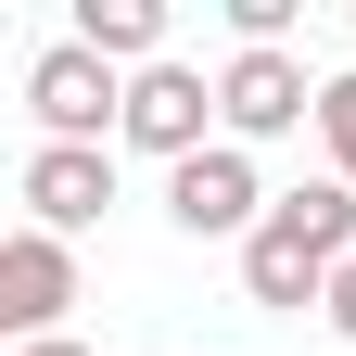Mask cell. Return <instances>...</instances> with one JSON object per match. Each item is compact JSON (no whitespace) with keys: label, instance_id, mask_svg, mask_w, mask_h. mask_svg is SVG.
Returning a JSON list of instances; mask_svg holds the SVG:
<instances>
[{"label":"cell","instance_id":"obj_1","mask_svg":"<svg viewBox=\"0 0 356 356\" xmlns=\"http://www.w3.org/2000/svg\"><path fill=\"white\" fill-rule=\"evenodd\" d=\"M356 254V191L343 178H305V191L267 204V229L242 242V293L267 318H305V305H331V267Z\"/></svg>","mask_w":356,"mask_h":356},{"label":"cell","instance_id":"obj_2","mask_svg":"<svg viewBox=\"0 0 356 356\" xmlns=\"http://www.w3.org/2000/svg\"><path fill=\"white\" fill-rule=\"evenodd\" d=\"M115 140L127 153H153V165H191V153H216V140H229V127H216V76L204 64H140V76H127V127H115Z\"/></svg>","mask_w":356,"mask_h":356},{"label":"cell","instance_id":"obj_3","mask_svg":"<svg viewBox=\"0 0 356 356\" xmlns=\"http://www.w3.org/2000/svg\"><path fill=\"white\" fill-rule=\"evenodd\" d=\"M216 127H229L242 153L318 127V76H305V51H229V64H216Z\"/></svg>","mask_w":356,"mask_h":356},{"label":"cell","instance_id":"obj_4","mask_svg":"<svg viewBox=\"0 0 356 356\" xmlns=\"http://www.w3.org/2000/svg\"><path fill=\"white\" fill-rule=\"evenodd\" d=\"M26 115H38V140H115L127 127V76L102 51H76V38H51L26 64Z\"/></svg>","mask_w":356,"mask_h":356},{"label":"cell","instance_id":"obj_5","mask_svg":"<svg viewBox=\"0 0 356 356\" xmlns=\"http://www.w3.org/2000/svg\"><path fill=\"white\" fill-rule=\"evenodd\" d=\"M267 204H280V191L254 178L242 140H216V153H191V165H165V216H178L191 242H254V229H267Z\"/></svg>","mask_w":356,"mask_h":356},{"label":"cell","instance_id":"obj_6","mask_svg":"<svg viewBox=\"0 0 356 356\" xmlns=\"http://www.w3.org/2000/svg\"><path fill=\"white\" fill-rule=\"evenodd\" d=\"M13 191H26V229H51V242L102 229V204H115V140H38Z\"/></svg>","mask_w":356,"mask_h":356},{"label":"cell","instance_id":"obj_7","mask_svg":"<svg viewBox=\"0 0 356 356\" xmlns=\"http://www.w3.org/2000/svg\"><path fill=\"white\" fill-rule=\"evenodd\" d=\"M64 305H76V242L0 229V331L13 343H64Z\"/></svg>","mask_w":356,"mask_h":356},{"label":"cell","instance_id":"obj_8","mask_svg":"<svg viewBox=\"0 0 356 356\" xmlns=\"http://www.w3.org/2000/svg\"><path fill=\"white\" fill-rule=\"evenodd\" d=\"M76 51H102L115 76H140V64H165V0H76Z\"/></svg>","mask_w":356,"mask_h":356},{"label":"cell","instance_id":"obj_9","mask_svg":"<svg viewBox=\"0 0 356 356\" xmlns=\"http://www.w3.org/2000/svg\"><path fill=\"white\" fill-rule=\"evenodd\" d=\"M318 153H331V178L356 191V64H343V76H318Z\"/></svg>","mask_w":356,"mask_h":356},{"label":"cell","instance_id":"obj_10","mask_svg":"<svg viewBox=\"0 0 356 356\" xmlns=\"http://www.w3.org/2000/svg\"><path fill=\"white\" fill-rule=\"evenodd\" d=\"M318 318H331V331H343V343H356V254H343V267H331V305H318Z\"/></svg>","mask_w":356,"mask_h":356},{"label":"cell","instance_id":"obj_11","mask_svg":"<svg viewBox=\"0 0 356 356\" xmlns=\"http://www.w3.org/2000/svg\"><path fill=\"white\" fill-rule=\"evenodd\" d=\"M13 356H89V343H76V331H64V343H13Z\"/></svg>","mask_w":356,"mask_h":356}]
</instances>
